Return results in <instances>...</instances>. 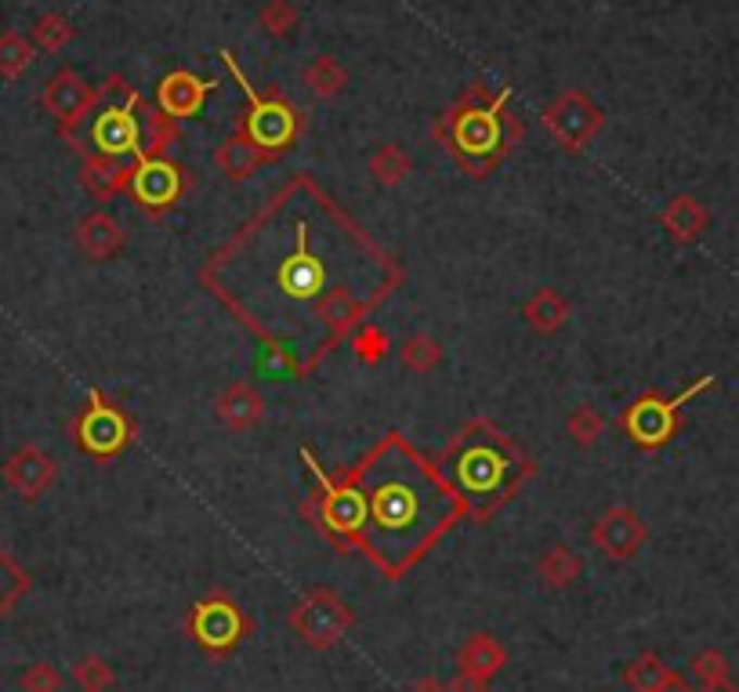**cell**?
I'll list each match as a JSON object with an SVG mask.
<instances>
[{"label":"cell","instance_id":"38","mask_svg":"<svg viewBox=\"0 0 739 692\" xmlns=\"http://www.w3.org/2000/svg\"><path fill=\"white\" fill-rule=\"evenodd\" d=\"M689 675L703 685H717V681H728V659L717 649H703L689 659Z\"/></svg>","mask_w":739,"mask_h":692},{"label":"cell","instance_id":"4","mask_svg":"<svg viewBox=\"0 0 739 692\" xmlns=\"http://www.w3.org/2000/svg\"><path fill=\"white\" fill-rule=\"evenodd\" d=\"M511 105V88L489 95L483 84L467 88L450 105V113L439 116L435 138L446 149V156L464 171L467 178H486L504 164L508 153L526 138V127Z\"/></svg>","mask_w":739,"mask_h":692},{"label":"cell","instance_id":"27","mask_svg":"<svg viewBox=\"0 0 739 692\" xmlns=\"http://www.w3.org/2000/svg\"><path fill=\"white\" fill-rule=\"evenodd\" d=\"M410 171H413V160L406 149L396 142H385L374 156H369V178L385 189H396L399 181H406Z\"/></svg>","mask_w":739,"mask_h":692},{"label":"cell","instance_id":"10","mask_svg":"<svg viewBox=\"0 0 739 692\" xmlns=\"http://www.w3.org/2000/svg\"><path fill=\"white\" fill-rule=\"evenodd\" d=\"M73 442L87 457L113 461L135 442V420H130L127 410H120L102 388H91L84 410L73 420Z\"/></svg>","mask_w":739,"mask_h":692},{"label":"cell","instance_id":"40","mask_svg":"<svg viewBox=\"0 0 739 692\" xmlns=\"http://www.w3.org/2000/svg\"><path fill=\"white\" fill-rule=\"evenodd\" d=\"M450 692H489V681H478V678L461 675V670H456L453 681H450Z\"/></svg>","mask_w":739,"mask_h":692},{"label":"cell","instance_id":"43","mask_svg":"<svg viewBox=\"0 0 739 692\" xmlns=\"http://www.w3.org/2000/svg\"><path fill=\"white\" fill-rule=\"evenodd\" d=\"M700 692H739L732 681H717V685H703Z\"/></svg>","mask_w":739,"mask_h":692},{"label":"cell","instance_id":"34","mask_svg":"<svg viewBox=\"0 0 739 692\" xmlns=\"http://www.w3.org/2000/svg\"><path fill=\"white\" fill-rule=\"evenodd\" d=\"M565 431H569V439L576 442V446L587 450L605 436V417L598 414L591 403H580L569 417H565Z\"/></svg>","mask_w":739,"mask_h":692},{"label":"cell","instance_id":"24","mask_svg":"<svg viewBox=\"0 0 739 692\" xmlns=\"http://www.w3.org/2000/svg\"><path fill=\"white\" fill-rule=\"evenodd\" d=\"M261 164H268V160L258 153V146L250 142L243 131L228 135L225 142L214 149V167L222 171L228 181H247Z\"/></svg>","mask_w":739,"mask_h":692},{"label":"cell","instance_id":"30","mask_svg":"<svg viewBox=\"0 0 739 692\" xmlns=\"http://www.w3.org/2000/svg\"><path fill=\"white\" fill-rule=\"evenodd\" d=\"M33 59H37L33 40L15 34V29H4V34H0V77L4 80L22 77V73L33 66Z\"/></svg>","mask_w":739,"mask_h":692},{"label":"cell","instance_id":"32","mask_svg":"<svg viewBox=\"0 0 739 692\" xmlns=\"http://www.w3.org/2000/svg\"><path fill=\"white\" fill-rule=\"evenodd\" d=\"M348 344H352V352H355V360L363 363V366H377V363H385L388 360V352H391V344H388V334L377 327V323H363L352 338H348Z\"/></svg>","mask_w":739,"mask_h":692},{"label":"cell","instance_id":"18","mask_svg":"<svg viewBox=\"0 0 739 692\" xmlns=\"http://www.w3.org/2000/svg\"><path fill=\"white\" fill-rule=\"evenodd\" d=\"M124 243H127L124 225L105 211L87 214V218L76 225V251H80L87 262H109V257L124 251Z\"/></svg>","mask_w":739,"mask_h":692},{"label":"cell","instance_id":"8","mask_svg":"<svg viewBox=\"0 0 739 692\" xmlns=\"http://www.w3.org/2000/svg\"><path fill=\"white\" fill-rule=\"evenodd\" d=\"M717 385L714 374H703L696 377V381L689 388H681L678 395H660V392H641L635 403H630L624 414H619V431L635 442L638 450L646 453H656L663 450L667 442L678 436L681 428V406H689L696 395L711 392V388Z\"/></svg>","mask_w":739,"mask_h":692},{"label":"cell","instance_id":"42","mask_svg":"<svg viewBox=\"0 0 739 692\" xmlns=\"http://www.w3.org/2000/svg\"><path fill=\"white\" fill-rule=\"evenodd\" d=\"M660 692H696L692 685H689V681H685L681 675H678V670H671V675H667V681H663V689Z\"/></svg>","mask_w":739,"mask_h":692},{"label":"cell","instance_id":"15","mask_svg":"<svg viewBox=\"0 0 739 692\" xmlns=\"http://www.w3.org/2000/svg\"><path fill=\"white\" fill-rule=\"evenodd\" d=\"M40 102H43V110L54 116V124H59V135H70L87 121V113L98 105V88H91L80 73L62 70L48 80Z\"/></svg>","mask_w":739,"mask_h":692},{"label":"cell","instance_id":"7","mask_svg":"<svg viewBox=\"0 0 739 692\" xmlns=\"http://www.w3.org/2000/svg\"><path fill=\"white\" fill-rule=\"evenodd\" d=\"M222 62L236 77L239 91H243V99H247V113H243V121H239V131L258 146V153L265 160H279L283 153H290L293 142H298L304 131L301 110L279 91H258L254 84L247 80V73L239 70V62L228 48H222Z\"/></svg>","mask_w":739,"mask_h":692},{"label":"cell","instance_id":"36","mask_svg":"<svg viewBox=\"0 0 739 692\" xmlns=\"http://www.w3.org/2000/svg\"><path fill=\"white\" fill-rule=\"evenodd\" d=\"M301 23V12L290 4V0H268L265 8L258 12V29L268 37H290Z\"/></svg>","mask_w":739,"mask_h":692},{"label":"cell","instance_id":"3","mask_svg":"<svg viewBox=\"0 0 739 692\" xmlns=\"http://www.w3.org/2000/svg\"><path fill=\"white\" fill-rule=\"evenodd\" d=\"M439 468L453 490L461 493L467 523H489L537 475V464H533L529 453L511 436H504L489 417L467 420L446 442Z\"/></svg>","mask_w":739,"mask_h":692},{"label":"cell","instance_id":"19","mask_svg":"<svg viewBox=\"0 0 739 692\" xmlns=\"http://www.w3.org/2000/svg\"><path fill=\"white\" fill-rule=\"evenodd\" d=\"M660 225L678 247H689L706 232V225H711V211H706V203L696 200L692 192H678V197H671L667 203H663Z\"/></svg>","mask_w":739,"mask_h":692},{"label":"cell","instance_id":"16","mask_svg":"<svg viewBox=\"0 0 739 692\" xmlns=\"http://www.w3.org/2000/svg\"><path fill=\"white\" fill-rule=\"evenodd\" d=\"M217 88L214 77H196L192 70H171L167 77L156 84V110L163 116H171L174 124L189 121L203 110V102L211 99V91Z\"/></svg>","mask_w":739,"mask_h":692},{"label":"cell","instance_id":"25","mask_svg":"<svg viewBox=\"0 0 739 692\" xmlns=\"http://www.w3.org/2000/svg\"><path fill=\"white\" fill-rule=\"evenodd\" d=\"M580 573H584V558L576 555L573 548H565V544L548 548L540 555V562H537V580L543 583V588H551V591L569 588V583L580 580Z\"/></svg>","mask_w":739,"mask_h":692},{"label":"cell","instance_id":"12","mask_svg":"<svg viewBox=\"0 0 739 692\" xmlns=\"http://www.w3.org/2000/svg\"><path fill=\"white\" fill-rule=\"evenodd\" d=\"M185 189H189V175L167 156H141L130 164L127 197L135 200V207L152 222L167 218L185 197Z\"/></svg>","mask_w":739,"mask_h":692},{"label":"cell","instance_id":"2","mask_svg":"<svg viewBox=\"0 0 739 692\" xmlns=\"http://www.w3.org/2000/svg\"><path fill=\"white\" fill-rule=\"evenodd\" d=\"M348 471L366 507L355 551H363L388 580L406 577L456 523L467 518L461 493L442 475L439 461L424 457L399 431H388L374 442Z\"/></svg>","mask_w":739,"mask_h":692},{"label":"cell","instance_id":"6","mask_svg":"<svg viewBox=\"0 0 739 692\" xmlns=\"http://www.w3.org/2000/svg\"><path fill=\"white\" fill-rule=\"evenodd\" d=\"M301 461L315 479V490L309 501L301 504V515L309 518V523H315V529H320L330 544H337L341 551H355L366 507H363V493H359L352 471L330 475L320 464V457L312 453V446H301Z\"/></svg>","mask_w":739,"mask_h":692},{"label":"cell","instance_id":"26","mask_svg":"<svg viewBox=\"0 0 739 692\" xmlns=\"http://www.w3.org/2000/svg\"><path fill=\"white\" fill-rule=\"evenodd\" d=\"M301 80L304 88L320 95V99H334V95H341L348 88V70L334 55H315L309 66H304Z\"/></svg>","mask_w":739,"mask_h":692},{"label":"cell","instance_id":"11","mask_svg":"<svg viewBox=\"0 0 739 692\" xmlns=\"http://www.w3.org/2000/svg\"><path fill=\"white\" fill-rule=\"evenodd\" d=\"M352 624H355L352 605L330 588H312L290 609V631L309 649H315V653L334 649L348 631H352Z\"/></svg>","mask_w":739,"mask_h":692},{"label":"cell","instance_id":"22","mask_svg":"<svg viewBox=\"0 0 739 692\" xmlns=\"http://www.w3.org/2000/svg\"><path fill=\"white\" fill-rule=\"evenodd\" d=\"M522 319H526V327L533 334L551 338V334H559L565 323H569V301L562 298V290L540 287L522 301Z\"/></svg>","mask_w":739,"mask_h":692},{"label":"cell","instance_id":"20","mask_svg":"<svg viewBox=\"0 0 739 692\" xmlns=\"http://www.w3.org/2000/svg\"><path fill=\"white\" fill-rule=\"evenodd\" d=\"M504 667H508V649L489 631H475L461 645V653H456V670H461V675H472L478 681H493Z\"/></svg>","mask_w":739,"mask_h":692},{"label":"cell","instance_id":"41","mask_svg":"<svg viewBox=\"0 0 739 692\" xmlns=\"http://www.w3.org/2000/svg\"><path fill=\"white\" fill-rule=\"evenodd\" d=\"M406 692H450V685L439 678H421V681H413Z\"/></svg>","mask_w":739,"mask_h":692},{"label":"cell","instance_id":"31","mask_svg":"<svg viewBox=\"0 0 739 692\" xmlns=\"http://www.w3.org/2000/svg\"><path fill=\"white\" fill-rule=\"evenodd\" d=\"M399 360L410 374H431L442 363V344L431 334H410L399 349Z\"/></svg>","mask_w":739,"mask_h":692},{"label":"cell","instance_id":"5","mask_svg":"<svg viewBox=\"0 0 739 692\" xmlns=\"http://www.w3.org/2000/svg\"><path fill=\"white\" fill-rule=\"evenodd\" d=\"M141 113H146L141 95L120 73H113L98 88V105L87 113V121L62 138L84 156H105L116 164L130 160L135 164V160H141Z\"/></svg>","mask_w":739,"mask_h":692},{"label":"cell","instance_id":"39","mask_svg":"<svg viewBox=\"0 0 739 692\" xmlns=\"http://www.w3.org/2000/svg\"><path fill=\"white\" fill-rule=\"evenodd\" d=\"M22 692H59L62 689V675L51 664H33L26 667V675L18 678Z\"/></svg>","mask_w":739,"mask_h":692},{"label":"cell","instance_id":"17","mask_svg":"<svg viewBox=\"0 0 739 692\" xmlns=\"http://www.w3.org/2000/svg\"><path fill=\"white\" fill-rule=\"evenodd\" d=\"M54 461L37 446H22L18 453H11L4 464V482L15 490L22 501H37V496L54 482Z\"/></svg>","mask_w":739,"mask_h":692},{"label":"cell","instance_id":"21","mask_svg":"<svg viewBox=\"0 0 739 692\" xmlns=\"http://www.w3.org/2000/svg\"><path fill=\"white\" fill-rule=\"evenodd\" d=\"M261 417H265V399H261L254 385L233 381L217 395V420L228 431H250L254 425H261Z\"/></svg>","mask_w":739,"mask_h":692},{"label":"cell","instance_id":"9","mask_svg":"<svg viewBox=\"0 0 739 692\" xmlns=\"http://www.w3.org/2000/svg\"><path fill=\"white\" fill-rule=\"evenodd\" d=\"M250 627H254V620H250L243 605L225 591H211L185 616V634H189L206 656H217V659L233 656L250 634Z\"/></svg>","mask_w":739,"mask_h":692},{"label":"cell","instance_id":"13","mask_svg":"<svg viewBox=\"0 0 739 692\" xmlns=\"http://www.w3.org/2000/svg\"><path fill=\"white\" fill-rule=\"evenodd\" d=\"M605 127V113L587 91H562L548 110H543V131L559 142L565 153H580L594 142V135Z\"/></svg>","mask_w":739,"mask_h":692},{"label":"cell","instance_id":"37","mask_svg":"<svg viewBox=\"0 0 739 692\" xmlns=\"http://www.w3.org/2000/svg\"><path fill=\"white\" fill-rule=\"evenodd\" d=\"M26 591H29V573L0 551V616H4Z\"/></svg>","mask_w":739,"mask_h":692},{"label":"cell","instance_id":"23","mask_svg":"<svg viewBox=\"0 0 739 692\" xmlns=\"http://www.w3.org/2000/svg\"><path fill=\"white\" fill-rule=\"evenodd\" d=\"M80 181L95 200H116L130 186V164H116L105 156H84Z\"/></svg>","mask_w":739,"mask_h":692},{"label":"cell","instance_id":"35","mask_svg":"<svg viewBox=\"0 0 739 692\" xmlns=\"http://www.w3.org/2000/svg\"><path fill=\"white\" fill-rule=\"evenodd\" d=\"M73 681L80 692H109L116 685V675H113V667H109V659L91 653L73 664Z\"/></svg>","mask_w":739,"mask_h":692},{"label":"cell","instance_id":"28","mask_svg":"<svg viewBox=\"0 0 739 692\" xmlns=\"http://www.w3.org/2000/svg\"><path fill=\"white\" fill-rule=\"evenodd\" d=\"M671 675V667L663 664V659L656 653H638L630 664L624 667V685L630 692H660L663 689V681H667Z\"/></svg>","mask_w":739,"mask_h":692},{"label":"cell","instance_id":"14","mask_svg":"<svg viewBox=\"0 0 739 692\" xmlns=\"http://www.w3.org/2000/svg\"><path fill=\"white\" fill-rule=\"evenodd\" d=\"M649 540V526L635 507H609L605 515H598V523L591 526V548L602 551L605 558L613 562H627L635 558Z\"/></svg>","mask_w":739,"mask_h":692},{"label":"cell","instance_id":"1","mask_svg":"<svg viewBox=\"0 0 739 692\" xmlns=\"http://www.w3.org/2000/svg\"><path fill=\"white\" fill-rule=\"evenodd\" d=\"M391 257L312 175H290L200 265V287L293 381L402 287Z\"/></svg>","mask_w":739,"mask_h":692},{"label":"cell","instance_id":"33","mask_svg":"<svg viewBox=\"0 0 739 692\" xmlns=\"http://www.w3.org/2000/svg\"><path fill=\"white\" fill-rule=\"evenodd\" d=\"M73 37H76L73 23H70L65 15H59V12L40 15V18H37V26H33V34H29L33 48H40V51H62Z\"/></svg>","mask_w":739,"mask_h":692},{"label":"cell","instance_id":"29","mask_svg":"<svg viewBox=\"0 0 739 692\" xmlns=\"http://www.w3.org/2000/svg\"><path fill=\"white\" fill-rule=\"evenodd\" d=\"M174 138H178V124L146 105V113H141V156H167V146H174Z\"/></svg>","mask_w":739,"mask_h":692}]
</instances>
